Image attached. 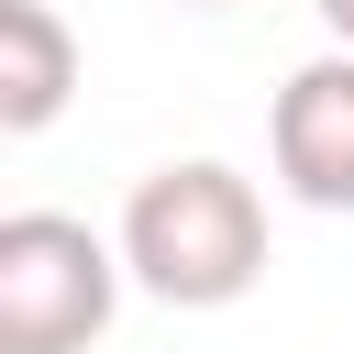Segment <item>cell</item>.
I'll use <instances>...</instances> for the list:
<instances>
[{
	"label": "cell",
	"mask_w": 354,
	"mask_h": 354,
	"mask_svg": "<svg viewBox=\"0 0 354 354\" xmlns=\"http://www.w3.org/2000/svg\"><path fill=\"white\" fill-rule=\"evenodd\" d=\"M310 11H321V33H332V44H354V0H310Z\"/></svg>",
	"instance_id": "obj_5"
},
{
	"label": "cell",
	"mask_w": 354,
	"mask_h": 354,
	"mask_svg": "<svg viewBox=\"0 0 354 354\" xmlns=\"http://www.w3.org/2000/svg\"><path fill=\"white\" fill-rule=\"evenodd\" d=\"M188 11H221V0H188Z\"/></svg>",
	"instance_id": "obj_6"
},
{
	"label": "cell",
	"mask_w": 354,
	"mask_h": 354,
	"mask_svg": "<svg viewBox=\"0 0 354 354\" xmlns=\"http://www.w3.org/2000/svg\"><path fill=\"white\" fill-rule=\"evenodd\" d=\"M122 288H133L122 232H88L77 210L0 221V354H88L111 332Z\"/></svg>",
	"instance_id": "obj_2"
},
{
	"label": "cell",
	"mask_w": 354,
	"mask_h": 354,
	"mask_svg": "<svg viewBox=\"0 0 354 354\" xmlns=\"http://www.w3.org/2000/svg\"><path fill=\"white\" fill-rule=\"evenodd\" d=\"M77 100V33L55 0H0V133H44Z\"/></svg>",
	"instance_id": "obj_4"
},
{
	"label": "cell",
	"mask_w": 354,
	"mask_h": 354,
	"mask_svg": "<svg viewBox=\"0 0 354 354\" xmlns=\"http://www.w3.org/2000/svg\"><path fill=\"white\" fill-rule=\"evenodd\" d=\"M122 266L166 310H232L266 277V199L221 155H177L122 199Z\"/></svg>",
	"instance_id": "obj_1"
},
{
	"label": "cell",
	"mask_w": 354,
	"mask_h": 354,
	"mask_svg": "<svg viewBox=\"0 0 354 354\" xmlns=\"http://www.w3.org/2000/svg\"><path fill=\"white\" fill-rule=\"evenodd\" d=\"M266 155L299 210H354V44H321L310 66H288L266 111Z\"/></svg>",
	"instance_id": "obj_3"
}]
</instances>
